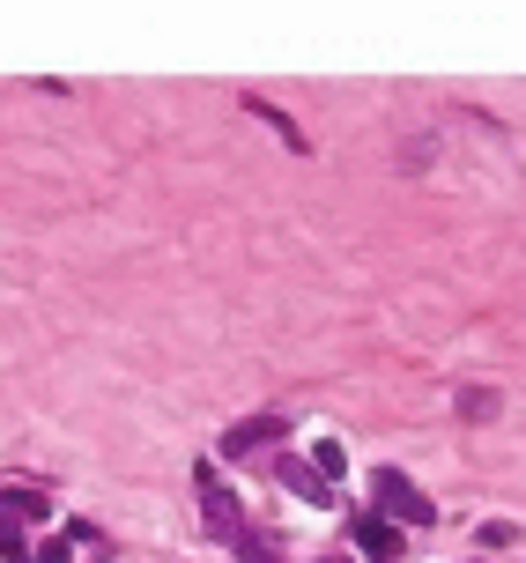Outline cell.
Listing matches in <instances>:
<instances>
[{
  "mask_svg": "<svg viewBox=\"0 0 526 563\" xmlns=\"http://www.w3.org/2000/svg\"><path fill=\"white\" fill-rule=\"evenodd\" d=\"M194 489H200V527H208L216 541H230V549H238V534H245V505L230 497V482H222L216 467L200 460V467H194Z\"/></svg>",
  "mask_w": 526,
  "mask_h": 563,
  "instance_id": "obj_1",
  "label": "cell"
},
{
  "mask_svg": "<svg viewBox=\"0 0 526 563\" xmlns=\"http://www.w3.org/2000/svg\"><path fill=\"white\" fill-rule=\"evenodd\" d=\"M37 519H53L37 489H0V556H8V563H30L23 527H37Z\"/></svg>",
  "mask_w": 526,
  "mask_h": 563,
  "instance_id": "obj_2",
  "label": "cell"
},
{
  "mask_svg": "<svg viewBox=\"0 0 526 563\" xmlns=\"http://www.w3.org/2000/svg\"><path fill=\"white\" fill-rule=\"evenodd\" d=\"M371 497H379V511H386V519H408V527H430V519H438V505H430V497H423L401 467H379V475H371Z\"/></svg>",
  "mask_w": 526,
  "mask_h": 563,
  "instance_id": "obj_3",
  "label": "cell"
},
{
  "mask_svg": "<svg viewBox=\"0 0 526 563\" xmlns=\"http://www.w3.org/2000/svg\"><path fill=\"white\" fill-rule=\"evenodd\" d=\"M282 438H289V416H245V422H230L222 430V460H252V452H275Z\"/></svg>",
  "mask_w": 526,
  "mask_h": 563,
  "instance_id": "obj_4",
  "label": "cell"
},
{
  "mask_svg": "<svg viewBox=\"0 0 526 563\" xmlns=\"http://www.w3.org/2000/svg\"><path fill=\"white\" fill-rule=\"evenodd\" d=\"M349 534H357V549L371 563H401V527H386V519H349Z\"/></svg>",
  "mask_w": 526,
  "mask_h": 563,
  "instance_id": "obj_5",
  "label": "cell"
},
{
  "mask_svg": "<svg viewBox=\"0 0 526 563\" xmlns=\"http://www.w3.org/2000/svg\"><path fill=\"white\" fill-rule=\"evenodd\" d=\"M267 467H275V482H282V489H297L305 505H327V497H333V482H319L305 460H267Z\"/></svg>",
  "mask_w": 526,
  "mask_h": 563,
  "instance_id": "obj_6",
  "label": "cell"
},
{
  "mask_svg": "<svg viewBox=\"0 0 526 563\" xmlns=\"http://www.w3.org/2000/svg\"><path fill=\"white\" fill-rule=\"evenodd\" d=\"M311 475H319V482H341V475H349V452L333 445V438H319V445H311Z\"/></svg>",
  "mask_w": 526,
  "mask_h": 563,
  "instance_id": "obj_7",
  "label": "cell"
},
{
  "mask_svg": "<svg viewBox=\"0 0 526 563\" xmlns=\"http://www.w3.org/2000/svg\"><path fill=\"white\" fill-rule=\"evenodd\" d=\"M460 416H468V422L497 416V394H490V386H468V394H460Z\"/></svg>",
  "mask_w": 526,
  "mask_h": 563,
  "instance_id": "obj_8",
  "label": "cell"
},
{
  "mask_svg": "<svg viewBox=\"0 0 526 563\" xmlns=\"http://www.w3.org/2000/svg\"><path fill=\"white\" fill-rule=\"evenodd\" d=\"M512 541H519L512 519H490V527H482V549H512Z\"/></svg>",
  "mask_w": 526,
  "mask_h": 563,
  "instance_id": "obj_9",
  "label": "cell"
},
{
  "mask_svg": "<svg viewBox=\"0 0 526 563\" xmlns=\"http://www.w3.org/2000/svg\"><path fill=\"white\" fill-rule=\"evenodd\" d=\"M37 563H75V541H37Z\"/></svg>",
  "mask_w": 526,
  "mask_h": 563,
  "instance_id": "obj_10",
  "label": "cell"
},
{
  "mask_svg": "<svg viewBox=\"0 0 526 563\" xmlns=\"http://www.w3.org/2000/svg\"><path fill=\"white\" fill-rule=\"evenodd\" d=\"M252 112L267 119V126H275V134H282V141H305V134H297V126H289V119H282V112H275V104H252Z\"/></svg>",
  "mask_w": 526,
  "mask_h": 563,
  "instance_id": "obj_11",
  "label": "cell"
},
{
  "mask_svg": "<svg viewBox=\"0 0 526 563\" xmlns=\"http://www.w3.org/2000/svg\"><path fill=\"white\" fill-rule=\"evenodd\" d=\"M319 563H349V556H319Z\"/></svg>",
  "mask_w": 526,
  "mask_h": 563,
  "instance_id": "obj_12",
  "label": "cell"
}]
</instances>
